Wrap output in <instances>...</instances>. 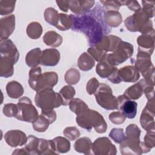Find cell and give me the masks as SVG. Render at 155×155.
I'll list each match as a JSON object with an SVG mask.
<instances>
[{
	"instance_id": "1",
	"label": "cell",
	"mask_w": 155,
	"mask_h": 155,
	"mask_svg": "<svg viewBox=\"0 0 155 155\" xmlns=\"http://www.w3.org/2000/svg\"><path fill=\"white\" fill-rule=\"evenodd\" d=\"M104 8L99 5L82 15H71V30L82 33L91 47L95 46L105 35L110 33L104 22Z\"/></svg>"
},
{
	"instance_id": "2",
	"label": "cell",
	"mask_w": 155,
	"mask_h": 155,
	"mask_svg": "<svg viewBox=\"0 0 155 155\" xmlns=\"http://www.w3.org/2000/svg\"><path fill=\"white\" fill-rule=\"evenodd\" d=\"M125 139L120 143V152L123 155L142 154L146 153L143 142L140 140L141 130L137 125L131 124L127 126Z\"/></svg>"
},
{
	"instance_id": "3",
	"label": "cell",
	"mask_w": 155,
	"mask_h": 155,
	"mask_svg": "<svg viewBox=\"0 0 155 155\" xmlns=\"http://www.w3.org/2000/svg\"><path fill=\"white\" fill-rule=\"evenodd\" d=\"M28 84L36 92L45 88H53L58 81V75L54 71L42 73L41 68H31L28 73Z\"/></svg>"
},
{
	"instance_id": "4",
	"label": "cell",
	"mask_w": 155,
	"mask_h": 155,
	"mask_svg": "<svg viewBox=\"0 0 155 155\" xmlns=\"http://www.w3.org/2000/svg\"><path fill=\"white\" fill-rule=\"evenodd\" d=\"M76 122L80 127L88 131L93 128L97 133L102 134L107 129V124L102 115L90 108L77 116Z\"/></svg>"
},
{
	"instance_id": "5",
	"label": "cell",
	"mask_w": 155,
	"mask_h": 155,
	"mask_svg": "<svg viewBox=\"0 0 155 155\" xmlns=\"http://www.w3.org/2000/svg\"><path fill=\"white\" fill-rule=\"evenodd\" d=\"M35 102L36 105L42 110H53L63 105V100L59 93L49 88L37 91Z\"/></svg>"
},
{
	"instance_id": "6",
	"label": "cell",
	"mask_w": 155,
	"mask_h": 155,
	"mask_svg": "<svg viewBox=\"0 0 155 155\" xmlns=\"http://www.w3.org/2000/svg\"><path fill=\"white\" fill-rule=\"evenodd\" d=\"M124 24L128 30L131 32L139 31L142 34L148 32L153 28L152 21L143 12L142 8L127 17Z\"/></svg>"
},
{
	"instance_id": "7",
	"label": "cell",
	"mask_w": 155,
	"mask_h": 155,
	"mask_svg": "<svg viewBox=\"0 0 155 155\" xmlns=\"http://www.w3.org/2000/svg\"><path fill=\"white\" fill-rule=\"evenodd\" d=\"M94 94L97 103L103 108L107 110L117 109V99L113 94L112 90L108 85L104 83L99 84Z\"/></svg>"
},
{
	"instance_id": "8",
	"label": "cell",
	"mask_w": 155,
	"mask_h": 155,
	"mask_svg": "<svg viewBox=\"0 0 155 155\" xmlns=\"http://www.w3.org/2000/svg\"><path fill=\"white\" fill-rule=\"evenodd\" d=\"M15 118L19 120L32 123L38 116V112L30 99L24 96L19 99Z\"/></svg>"
},
{
	"instance_id": "9",
	"label": "cell",
	"mask_w": 155,
	"mask_h": 155,
	"mask_svg": "<svg viewBox=\"0 0 155 155\" xmlns=\"http://www.w3.org/2000/svg\"><path fill=\"white\" fill-rule=\"evenodd\" d=\"M133 45L122 40L113 53L107 54V58L108 61L116 67L130 58L133 54Z\"/></svg>"
},
{
	"instance_id": "10",
	"label": "cell",
	"mask_w": 155,
	"mask_h": 155,
	"mask_svg": "<svg viewBox=\"0 0 155 155\" xmlns=\"http://www.w3.org/2000/svg\"><path fill=\"white\" fill-rule=\"evenodd\" d=\"M92 150L96 155H114L117 153L116 146L107 137L96 139L93 143Z\"/></svg>"
},
{
	"instance_id": "11",
	"label": "cell",
	"mask_w": 155,
	"mask_h": 155,
	"mask_svg": "<svg viewBox=\"0 0 155 155\" xmlns=\"http://www.w3.org/2000/svg\"><path fill=\"white\" fill-rule=\"evenodd\" d=\"M134 67L139 72H140L142 76H144L148 72L154 68L151 60V55L145 51L138 50L136 60L132 59Z\"/></svg>"
},
{
	"instance_id": "12",
	"label": "cell",
	"mask_w": 155,
	"mask_h": 155,
	"mask_svg": "<svg viewBox=\"0 0 155 155\" xmlns=\"http://www.w3.org/2000/svg\"><path fill=\"white\" fill-rule=\"evenodd\" d=\"M117 99L118 103L117 109L123 113L126 118L133 119L137 114V102L129 99L124 94L117 96Z\"/></svg>"
},
{
	"instance_id": "13",
	"label": "cell",
	"mask_w": 155,
	"mask_h": 155,
	"mask_svg": "<svg viewBox=\"0 0 155 155\" xmlns=\"http://www.w3.org/2000/svg\"><path fill=\"white\" fill-rule=\"evenodd\" d=\"M154 28L139 36L137 39V43L139 45L138 50L145 51L151 55L154 48Z\"/></svg>"
},
{
	"instance_id": "14",
	"label": "cell",
	"mask_w": 155,
	"mask_h": 155,
	"mask_svg": "<svg viewBox=\"0 0 155 155\" xmlns=\"http://www.w3.org/2000/svg\"><path fill=\"white\" fill-rule=\"evenodd\" d=\"M0 54L10 59L14 64L18 62L19 58V53L16 45L10 39L1 40Z\"/></svg>"
},
{
	"instance_id": "15",
	"label": "cell",
	"mask_w": 155,
	"mask_h": 155,
	"mask_svg": "<svg viewBox=\"0 0 155 155\" xmlns=\"http://www.w3.org/2000/svg\"><path fill=\"white\" fill-rule=\"evenodd\" d=\"M121 41L122 39L118 36L113 35H107L104 36L94 47L99 50L105 53L113 52L117 48Z\"/></svg>"
},
{
	"instance_id": "16",
	"label": "cell",
	"mask_w": 155,
	"mask_h": 155,
	"mask_svg": "<svg viewBox=\"0 0 155 155\" xmlns=\"http://www.w3.org/2000/svg\"><path fill=\"white\" fill-rule=\"evenodd\" d=\"M25 133L19 130H9L4 134V139L6 143L11 147H17L25 145L27 141Z\"/></svg>"
},
{
	"instance_id": "17",
	"label": "cell",
	"mask_w": 155,
	"mask_h": 155,
	"mask_svg": "<svg viewBox=\"0 0 155 155\" xmlns=\"http://www.w3.org/2000/svg\"><path fill=\"white\" fill-rule=\"evenodd\" d=\"M15 29V16L10 15L0 20V37L1 40L8 39Z\"/></svg>"
},
{
	"instance_id": "18",
	"label": "cell",
	"mask_w": 155,
	"mask_h": 155,
	"mask_svg": "<svg viewBox=\"0 0 155 155\" xmlns=\"http://www.w3.org/2000/svg\"><path fill=\"white\" fill-rule=\"evenodd\" d=\"M60 53L56 48H47L42 51L41 64L44 66H56L60 61Z\"/></svg>"
},
{
	"instance_id": "19",
	"label": "cell",
	"mask_w": 155,
	"mask_h": 155,
	"mask_svg": "<svg viewBox=\"0 0 155 155\" xmlns=\"http://www.w3.org/2000/svg\"><path fill=\"white\" fill-rule=\"evenodd\" d=\"M154 109L145 106L142 111L140 117V124L143 129L146 131L154 130Z\"/></svg>"
},
{
	"instance_id": "20",
	"label": "cell",
	"mask_w": 155,
	"mask_h": 155,
	"mask_svg": "<svg viewBox=\"0 0 155 155\" xmlns=\"http://www.w3.org/2000/svg\"><path fill=\"white\" fill-rule=\"evenodd\" d=\"M118 73L121 82H135L140 77L139 71L133 65H127L119 69Z\"/></svg>"
},
{
	"instance_id": "21",
	"label": "cell",
	"mask_w": 155,
	"mask_h": 155,
	"mask_svg": "<svg viewBox=\"0 0 155 155\" xmlns=\"http://www.w3.org/2000/svg\"><path fill=\"white\" fill-rule=\"evenodd\" d=\"M147 83L144 79H140L139 82L128 87L123 94L129 99L137 100L143 94V91Z\"/></svg>"
},
{
	"instance_id": "22",
	"label": "cell",
	"mask_w": 155,
	"mask_h": 155,
	"mask_svg": "<svg viewBox=\"0 0 155 155\" xmlns=\"http://www.w3.org/2000/svg\"><path fill=\"white\" fill-rule=\"evenodd\" d=\"M95 1L85 0L70 1L69 9L75 15H82L90 10L94 5Z\"/></svg>"
},
{
	"instance_id": "23",
	"label": "cell",
	"mask_w": 155,
	"mask_h": 155,
	"mask_svg": "<svg viewBox=\"0 0 155 155\" xmlns=\"http://www.w3.org/2000/svg\"><path fill=\"white\" fill-rule=\"evenodd\" d=\"M117 68L116 67L113 65L108 60L107 54L104 58L99 62L96 65V73L102 78H108Z\"/></svg>"
},
{
	"instance_id": "24",
	"label": "cell",
	"mask_w": 155,
	"mask_h": 155,
	"mask_svg": "<svg viewBox=\"0 0 155 155\" xmlns=\"http://www.w3.org/2000/svg\"><path fill=\"white\" fill-rule=\"evenodd\" d=\"M92 145L93 143L89 137H82L75 142L74 148L76 152L84 154H93Z\"/></svg>"
},
{
	"instance_id": "25",
	"label": "cell",
	"mask_w": 155,
	"mask_h": 155,
	"mask_svg": "<svg viewBox=\"0 0 155 155\" xmlns=\"http://www.w3.org/2000/svg\"><path fill=\"white\" fill-rule=\"evenodd\" d=\"M104 20L107 27H117L122 22V16L118 11H107L105 12Z\"/></svg>"
},
{
	"instance_id": "26",
	"label": "cell",
	"mask_w": 155,
	"mask_h": 155,
	"mask_svg": "<svg viewBox=\"0 0 155 155\" xmlns=\"http://www.w3.org/2000/svg\"><path fill=\"white\" fill-rule=\"evenodd\" d=\"M15 64L8 58L1 56L0 57V76L7 78L13 76Z\"/></svg>"
},
{
	"instance_id": "27",
	"label": "cell",
	"mask_w": 155,
	"mask_h": 155,
	"mask_svg": "<svg viewBox=\"0 0 155 155\" xmlns=\"http://www.w3.org/2000/svg\"><path fill=\"white\" fill-rule=\"evenodd\" d=\"M5 88L7 95L12 99H18L21 97L24 93V88L22 85L16 81L8 82Z\"/></svg>"
},
{
	"instance_id": "28",
	"label": "cell",
	"mask_w": 155,
	"mask_h": 155,
	"mask_svg": "<svg viewBox=\"0 0 155 155\" xmlns=\"http://www.w3.org/2000/svg\"><path fill=\"white\" fill-rule=\"evenodd\" d=\"M42 51L39 48H35L29 51L25 56V63L30 68L38 67L41 63Z\"/></svg>"
},
{
	"instance_id": "29",
	"label": "cell",
	"mask_w": 155,
	"mask_h": 155,
	"mask_svg": "<svg viewBox=\"0 0 155 155\" xmlns=\"http://www.w3.org/2000/svg\"><path fill=\"white\" fill-rule=\"evenodd\" d=\"M43 42L48 46L58 47L62 42V36L54 31H47L43 36Z\"/></svg>"
},
{
	"instance_id": "30",
	"label": "cell",
	"mask_w": 155,
	"mask_h": 155,
	"mask_svg": "<svg viewBox=\"0 0 155 155\" xmlns=\"http://www.w3.org/2000/svg\"><path fill=\"white\" fill-rule=\"evenodd\" d=\"M95 65V61L87 52H84L80 55L78 61V65L82 71H89Z\"/></svg>"
},
{
	"instance_id": "31",
	"label": "cell",
	"mask_w": 155,
	"mask_h": 155,
	"mask_svg": "<svg viewBox=\"0 0 155 155\" xmlns=\"http://www.w3.org/2000/svg\"><path fill=\"white\" fill-rule=\"evenodd\" d=\"M38 154H56L53 140L39 138L38 145Z\"/></svg>"
},
{
	"instance_id": "32",
	"label": "cell",
	"mask_w": 155,
	"mask_h": 155,
	"mask_svg": "<svg viewBox=\"0 0 155 155\" xmlns=\"http://www.w3.org/2000/svg\"><path fill=\"white\" fill-rule=\"evenodd\" d=\"M54 149L56 152L58 153H65L68 152L70 150V141L61 136H58L53 139Z\"/></svg>"
},
{
	"instance_id": "33",
	"label": "cell",
	"mask_w": 155,
	"mask_h": 155,
	"mask_svg": "<svg viewBox=\"0 0 155 155\" xmlns=\"http://www.w3.org/2000/svg\"><path fill=\"white\" fill-rule=\"evenodd\" d=\"M68 105L70 110L75 113L77 116L81 114L88 109V106L87 104L79 98L72 99L69 102Z\"/></svg>"
},
{
	"instance_id": "34",
	"label": "cell",
	"mask_w": 155,
	"mask_h": 155,
	"mask_svg": "<svg viewBox=\"0 0 155 155\" xmlns=\"http://www.w3.org/2000/svg\"><path fill=\"white\" fill-rule=\"evenodd\" d=\"M73 23L71 14L59 13V19L55 27L61 31L68 30L71 28Z\"/></svg>"
},
{
	"instance_id": "35",
	"label": "cell",
	"mask_w": 155,
	"mask_h": 155,
	"mask_svg": "<svg viewBox=\"0 0 155 155\" xmlns=\"http://www.w3.org/2000/svg\"><path fill=\"white\" fill-rule=\"evenodd\" d=\"M26 32L30 38L37 39L41 37L42 33V27L38 22H31L27 25Z\"/></svg>"
},
{
	"instance_id": "36",
	"label": "cell",
	"mask_w": 155,
	"mask_h": 155,
	"mask_svg": "<svg viewBox=\"0 0 155 155\" xmlns=\"http://www.w3.org/2000/svg\"><path fill=\"white\" fill-rule=\"evenodd\" d=\"M50 124V121L44 116L39 115L32 122L33 128L35 131L39 133L45 131Z\"/></svg>"
},
{
	"instance_id": "37",
	"label": "cell",
	"mask_w": 155,
	"mask_h": 155,
	"mask_svg": "<svg viewBox=\"0 0 155 155\" xmlns=\"http://www.w3.org/2000/svg\"><path fill=\"white\" fill-rule=\"evenodd\" d=\"M59 93L63 100V105L65 106L68 104L69 102L72 99H73V97L76 93V91L74 87L70 85H67L62 87L60 90Z\"/></svg>"
},
{
	"instance_id": "38",
	"label": "cell",
	"mask_w": 155,
	"mask_h": 155,
	"mask_svg": "<svg viewBox=\"0 0 155 155\" xmlns=\"http://www.w3.org/2000/svg\"><path fill=\"white\" fill-rule=\"evenodd\" d=\"M39 138L30 135L28 136L27 141L25 144V148L28 152V154H38V145H39Z\"/></svg>"
},
{
	"instance_id": "39",
	"label": "cell",
	"mask_w": 155,
	"mask_h": 155,
	"mask_svg": "<svg viewBox=\"0 0 155 155\" xmlns=\"http://www.w3.org/2000/svg\"><path fill=\"white\" fill-rule=\"evenodd\" d=\"M44 16L47 22L56 27L59 19V13L55 8L53 7L47 8L45 10Z\"/></svg>"
},
{
	"instance_id": "40",
	"label": "cell",
	"mask_w": 155,
	"mask_h": 155,
	"mask_svg": "<svg viewBox=\"0 0 155 155\" xmlns=\"http://www.w3.org/2000/svg\"><path fill=\"white\" fill-rule=\"evenodd\" d=\"M80 78V72L76 68H70L68 70L64 76L65 81L69 85L76 84L79 81Z\"/></svg>"
},
{
	"instance_id": "41",
	"label": "cell",
	"mask_w": 155,
	"mask_h": 155,
	"mask_svg": "<svg viewBox=\"0 0 155 155\" xmlns=\"http://www.w3.org/2000/svg\"><path fill=\"white\" fill-rule=\"evenodd\" d=\"M16 1H7L1 0L0 1V15H10L15 9Z\"/></svg>"
},
{
	"instance_id": "42",
	"label": "cell",
	"mask_w": 155,
	"mask_h": 155,
	"mask_svg": "<svg viewBox=\"0 0 155 155\" xmlns=\"http://www.w3.org/2000/svg\"><path fill=\"white\" fill-rule=\"evenodd\" d=\"M109 137L116 143H120L125 139V134L123 128H113L110 133Z\"/></svg>"
},
{
	"instance_id": "43",
	"label": "cell",
	"mask_w": 155,
	"mask_h": 155,
	"mask_svg": "<svg viewBox=\"0 0 155 155\" xmlns=\"http://www.w3.org/2000/svg\"><path fill=\"white\" fill-rule=\"evenodd\" d=\"M145 148L150 151L151 149L155 146V132L154 130L147 131V133L144 136V141L143 142Z\"/></svg>"
},
{
	"instance_id": "44",
	"label": "cell",
	"mask_w": 155,
	"mask_h": 155,
	"mask_svg": "<svg viewBox=\"0 0 155 155\" xmlns=\"http://www.w3.org/2000/svg\"><path fill=\"white\" fill-rule=\"evenodd\" d=\"M63 134L70 140H74L79 137L81 133L76 127H67L64 129Z\"/></svg>"
},
{
	"instance_id": "45",
	"label": "cell",
	"mask_w": 155,
	"mask_h": 155,
	"mask_svg": "<svg viewBox=\"0 0 155 155\" xmlns=\"http://www.w3.org/2000/svg\"><path fill=\"white\" fill-rule=\"evenodd\" d=\"M142 10L147 15L149 18H151L154 16V2L142 1Z\"/></svg>"
},
{
	"instance_id": "46",
	"label": "cell",
	"mask_w": 155,
	"mask_h": 155,
	"mask_svg": "<svg viewBox=\"0 0 155 155\" xmlns=\"http://www.w3.org/2000/svg\"><path fill=\"white\" fill-rule=\"evenodd\" d=\"M17 105L12 103L10 104H6L4 105L2 111L3 114L8 117H15L17 113Z\"/></svg>"
},
{
	"instance_id": "47",
	"label": "cell",
	"mask_w": 155,
	"mask_h": 155,
	"mask_svg": "<svg viewBox=\"0 0 155 155\" xmlns=\"http://www.w3.org/2000/svg\"><path fill=\"white\" fill-rule=\"evenodd\" d=\"M109 119L113 124L120 125L125 122L126 117L121 111H114L110 114Z\"/></svg>"
},
{
	"instance_id": "48",
	"label": "cell",
	"mask_w": 155,
	"mask_h": 155,
	"mask_svg": "<svg viewBox=\"0 0 155 155\" xmlns=\"http://www.w3.org/2000/svg\"><path fill=\"white\" fill-rule=\"evenodd\" d=\"M99 82L98 80L95 78H91L86 85V91L90 95L94 94L96 91L97 88L99 86Z\"/></svg>"
},
{
	"instance_id": "49",
	"label": "cell",
	"mask_w": 155,
	"mask_h": 155,
	"mask_svg": "<svg viewBox=\"0 0 155 155\" xmlns=\"http://www.w3.org/2000/svg\"><path fill=\"white\" fill-rule=\"evenodd\" d=\"M119 6L127 5L128 8L134 12L140 10L142 8L137 1H117Z\"/></svg>"
},
{
	"instance_id": "50",
	"label": "cell",
	"mask_w": 155,
	"mask_h": 155,
	"mask_svg": "<svg viewBox=\"0 0 155 155\" xmlns=\"http://www.w3.org/2000/svg\"><path fill=\"white\" fill-rule=\"evenodd\" d=\"M87 53L92 56L94 61H96L97 62L101 61L107 54L104 52L99 50L94 46L90 47L89 48H88Z\"/></svg>"
},
{
	"instance_id": "51",
	"label": "cell",
	"mask_w": 155,
	"mask_h": 155,
	"mask_svg": "<svg viewBox=\"0 0 155 155\" xmlns=\"http://www.w3.org/2000/svg\"><path fill=\"white\" fill-rule=\"evenodd\" d=\"M100 2L103 4L104 7L107 11H118L120 8L117 1H100Z\"/></svg>"
},
{
	"instance_id": "52",
	"label": "cell",
	"mask_w": 155,
	"mask_h": 155,
	"mask_svg": "<svg viewBox=\"0 0 155 155\" xmlns=\"http://www.w3.org/2000/svg\"><path fill=\"white\" fill-rule=\"evenodd\" d=\"M41 115L45 117L50 122V124H53L56 119V113L54 110H41Z\"/></svg>"
},
{
	"instance_id": "53",
	"label": "cell",
	"mask_w": 155,
	"mask_h": 155,
	"mask_svg": "<svg viewBox=\"0 0 155 155\" xmlns=\"http://www.w3.org/2000/svg\"><path fill=\"white\" fill-rule=\"evenodd\" d=\"M143 93H145L147 100L154 98V86L147 85L144 89Z\"/></svg>"
},
{
	"instance_id": "54",
	"label": "cell",
	"mask_w": 155,
	"mask_h": 155,
	"mask_svg": "<svg viewBox=\"0 0 155 155\" xmlns=\"http://www.w3.org/2000/svg\"><path fill=\"white\" fill-rule=\"evenodd\" d=\"M118 70H119V69L117 68L114 71V72L107 78L113 84H119L121 82V81H120L119 76Z\"/></svg>"
},
{
	"instance_id": "55",
	"label": "cell",
	"mask_w": 155,
	"mask_h": 155,
	"mask_svg": "<svg viewBox=\"0 0 155 155\" xmlns=\"http://www.w3.org/2000/svg\"><path fill=\"white\" fill-rule=\"evenodd\" d=\"M56 2L61 10L67 12L70 7V1H56Z\"/></svg>"
},
{
	"instance_id": "56",
	"label": "cell",
	"mask_w": 155,
	"mask_h": 155,
	"mask_svg": "<svg viewBox=\"0 0 155 155\" xmlns=\"http://www.w3.org/2000/svg\"><path fill=\"white\" fill-rule=\"evenodd\" d=\"M12 154H28V153L25 148H22L21 149H16L12 153Z\"/></svg>"
}]
</instances>
